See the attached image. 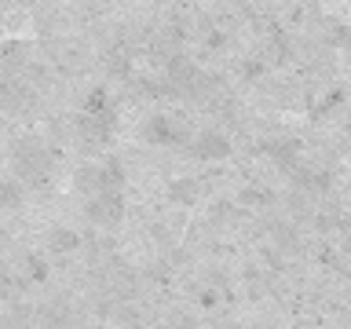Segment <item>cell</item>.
<instances>
[{
	"mask_svg": "<svg viewBox=\"0 0 351 329\" xmlns=\"http://www.w3.org/2000/svg\"><path fill=\"white\" fill-rule=\"evenodd\" d=\"M194 154L197 158H208V161H219V158L230 154V143L223 136H216V132H205V136L194 143Z\"/></svg>",
	"mask_w": 351,
	"mask_h": 329,
	"instance_id": "1",
	"label": "cell"
},
{
	"mask_svg": "<svg viewBox=\"0 0 351 329\" xmlns=\"http://www.w3.org/2000/svg\"><path fill=\"white\" fill-rule=\"evenodd\" d=\"M0 205H19V191H15L11 183L0 186Z\"/></svg>",
	"mask_w": 351,
	"mask_h": 329,
	"instance_id": "2",
	"label": "cell"
}]
</instances>
